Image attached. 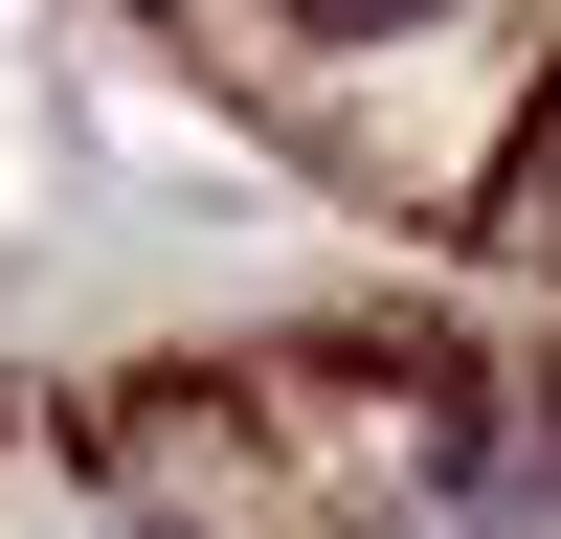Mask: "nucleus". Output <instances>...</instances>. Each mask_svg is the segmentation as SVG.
I'll list each match as a JSON object with an SVG mask.
<instances>
[{
	"label": "nucleus",
	"instance_id": "nucleus-1",
	"mask_svg": "<svg viewBox=\"0 0 561 539\" xmlns=\"http://www.w3.org/2000/svg\"><path fill=\"white\" fill-rule=\"evenodd\" d=\"M293 23H427V0H293Z\"/></svg>",
	"mask_w": 561,
	"mask_h": 539
}]
</instances>
